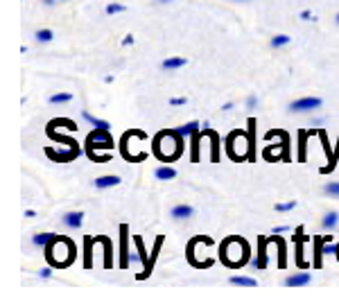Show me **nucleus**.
<instances>
[{"label": "nucleus", "mask_w": 339, "mask_h": 305, "mask_svg": "<svg viewBox=\"0 0 339 305\" xmlns=\"http://www.w3.org/2000/svg\"><path fill=\"white\" fill-rule=\"evenodd\" d=\"M122 179L115 177V174H104V177H98L95 179V188L98 190H106V188H113V186H120Z\"/></svg>", "instance_id": "0eeeda50"}, {"label": "nucleus", "mask_w": 339, "mask_h": 305, "mask_svg": "<svg viewBox=\"0 0 339 305\" xmlns=\"http://www.w3.org/2000/svg\"><path fill=\"white\" fill-rule=\"evenodd\" d=\"M52 240H57V233H50V231H41V233H34L32 235V242L36 246H41V249H46Z\"/></svg>", "instance_id": "6e6552de"}, {"label": "nucleus", "mask_w": 339, "mask_h": 305, "mask_svg": "<svg viewBox=\"0 0 339 305\" xmlns=\"http://www.w3.org/2000/svg\"><path fill=\"white\" fill-rule=\"evenodd\" d=\"M337 23H339V14H337Z\"/></svg>", "instance_id": "72a5a7b5"}, {"label": "nucleus", "mask_w": 339, "mask_h": 305, "mask_svg": "<svg viewBox=\"0 0 339 305\" xmlns=\"http://www.w3.org/2000/svg\"><path fill=\"white\" fill-rule=\"evenodd\" d=\"M38 276H41V278H50V276H52V269H50V267L41 269V271H38Z\"/></svg>", "instance_id": "cd10ccee"}, {"label": "nucleus", "mask_w": 339, "mask_h": 305, "mask_svg": "<svg viewBox=\"0 0 339 305\" xmlns=\"http://www.w3.org/2000/svg\"><path fill=\"white\" fill-rule=\"evenodd\" d=\"M89 147H113L109 129H93V134L89 136Z\"/></svg>", "instance_id": "7ed1b4c3"}, {"label": "nucleus", "mask_w": 339, "mask_h": 305, "mask_svg": "<svg viewBox=\"0 0 339 305\" xmlns=\"http://www.w3.org/2000/svg\"><path fill=\"white\" fill-rule=\"evenodd\" d=\"M192 206H188V203H179V206H174L172 210H169V215H172L174 222H183V220H190L192 217Z\"/></svg>", "instance_id": "423d86ee"}, {"label": "nucleus", "mask_w": 339, "mask_h": 305, "mask_svg": "<svg viewBox=\"0 0 339 305\" xmlns=\"http://www.w3.org/2000/svg\"><path fill=\"white\" fill-rule=\"evenodd\" d=\"M308 283H312V274H310V271L292 274L285 278V285H287V287H301V285H308Z\"/></svg>", "instance_id": "39448f33"}, {"label": "nucleus", "mask_w": 339, "mask_h": 305, "mask_svg": "<svg viewBox=\"0 0 339 305\" xmlns=\"http://www.w3.org/2000/svg\"><path fill=\"white\" fill-rule=\"evenodd\" d=\"M129 263H132V265L143 263V255H140V251H134V253H129Z\"/></svg>", "instance_id": "b1692460"}, {"label": "nucleus", "mask_w": 339, "mask_h": 305, "mask_svg": "<svg viewBox=\"0 0 339 305\" xmlns=\"http://www.w3.org/2000/svg\"><path fill=\"white\" fill-rule=\"evenodd\" d=\"M169 104H172V106H181V104H186V98H172V100H169Z\"/></svg>", "instance_id": "a878e982"}, {"label": "nucleus", "mask_w": 339, "mask_h": 305, "mask_svg": "<svg viewBox=\"0 0 339 305\" xmlns=\"http://www.w3.org/2000/svg\"><path fill=\"white\" fill-rule=\"evenodd\" d=\"M59 0H43V5H48V7H52V5H57Z\"/></svg>", "instance_id": "7c9ffc66"}, {"label": "nucleus", "mask_w": 339, "mask_h": 305, "mask_svg": "<svg viewBox=\"0 0 339 305\" xmlns=\"http://www.w3.org/2000/svg\"><path fill=\"white\" fill-rule=\"evenodd\" d=\"M61 222H64V226H68V229H79V226L84 224V212H81V210H70V212H64Z\"/></svg>", "instance_id": "20e7f679"}, {"label": "nucleus", "mask_w": 339, "mask_h": 305, "mask_svg": "<svg viewBox=\"0 0 339 305\" xmlns=\"http://www.w3.org/2000/svg\"><path fill=\"white\" fill-rule=\"evenodd\" d=\"M154 177H156L158 181H172V179L177 177V169H174V167H169V165H161V167H156Z\"/></svg>", "instance_id": "9d476101"}, {"label": "nucleus", "mask_w": 339, "mask_h": 305, "mask_svg": "<svg viewBox=\"0 0 339 305\" xmlns=\"http://www.w3.org/2000/svg\"><path fill=\"white\" fill-rule=\"evenodd\" d=\"M34 38H36L38 43H50L52 38H55V32L52 30H38L36 34H34Z\"/></svg>", "instance_id": "f3484780"}, {"label": "nucleus", "mask_w": 339, "mask_h": 305, "mask_svg": "<svg viewBox=\"0 0 339 305\" xmlns=\"http://www.w3.org/2000/svg\"><path fill=\"white\" fill-rule=\"evenodd\" d=\"M296 208V201H285V203H276V212H289Z\"/></svg>", "instance_id": "412c9836"}, {"label": "nucleus", "mask_w": 339, "mask_h": 305, "mask_svg": "<svg viewBox=\"0 0 339 305\" xmlns=\"http://www.w3.org/2000/svg\"><path fill=\"white\" fill-rule=\"evenodd\" d=\"M158 3H172V0H158Z\"/></svg>", "instance_id": "473e14b6"}, {"label": "nucleus", "mask_w": 339, "mask_h": 305, "mask_svg": "<svg viewBox=\"0 0 339 305\" xmlns=\"http://www.w3.org/2000/svg\"><path fill=\"white\" fill-rule=\"evenodd\" d=\"M323 190H326L330 197H339V181H330V183H326V186H323Z\"/></svg>", "instance_id": "aec40b11"}, {"label": "nucleus", "mask_w": 339, "mask_h": 305, "mask_svg": "<svg viewBox=\"0 0 339 305\" xmlns=\"http://www.w3.org/2000/svg\"><path fill=\"white\" fill-rule=\"evenodd\" d=\"M174 132L181 136V138H188V136H192V134L199 132V122H197V120H192V122H186V124H181V127H177Z\"/></svg>", "instance_id": "1a4fd4ad"}, {"label": "nucleus", "mask_w": 339, "mask_h": 305, "mask_svg": "<svg viewBox=\"0 0 339 305\" xmlns=\"http://www.w3.org/2000/svg\"><path fill=\"white\" fill-rule=\"evenodd\" d=\"M86 260H84V265L86 267H91V244H93V237H86Z\"/></svg>", "instance_id": "4be33fe9"}, {"label": "nucleus", "mask_w": 339, "mask_h": 305, "mask_svg": "<svg viewBox=\"0 0 339 305\" xmlns=\"http://www.w3.org/2000/svg\"><path fill=\"white\" fill-rule=\"evenodd\" d=\"M124 5H120V3H109L106 5V14H111V16H113V14H122L124 12Z\"/></svg>", "instance_id": "6ab92c4d"}, {"label": "nucleus", "mask_w": 339, "mask_h": 305, "mask_svg": "<svg viewBox=\"0 0 339 305\" xmlns=\"http://www.w3.org/2000/svg\"><path fill=\"white\" fill-rule=\"evenodd\" d=\"M66 102H72V93H55L50 98V104H66Z\"/></svg>", "instance_id": "a211bd4d"}, {"label": "nucleus", "mask_w": 339, "mask_h": 305, "mask_svg": "<svg viewBox=\"0 0 339 305\" xmlns=\"http://www.w3.org/2000/svg\"><path fill=\"white\" fill-rule=\"evenodd\" d=\"M305 138H308V132H301V149H299V161H305Z\"/></svg>", "instance_id": "5701e85b"}, {"label": "nucleus", "mask_w": 339, "mask_h": 305, "mask_svg": "<svg viewBox=\"0 0 339 305\" xmlns=\"http://www.w3.org/2000/svg\"><path fill=\"white\" fill-rule=\"evenodd\" d=\"M256 104H258V98H256V95H249V100H246V106H249V109H253Z\"/></svg>", "instance_id": "bb28decb"}, {"label": "nucleus", "mask_w": 339, "mask_h": 305, "mask_svg": "<svg viewBox=\"0 0 339 305\" xmlns=\"http://www.w3.org/2000/svg\"><path fill=\"white\" fill-rule=\"evenodd\" d=\"M203 132H197V134H192L190 138H192V152H190V161H199V143H201V138H203Z\"/></svg>", "instance_id": "ddd939ff"}, {"label": "nucleus", "mask_w": 339, "mask_h": 305, "mask_svg": "<svg viewBox=\"0 0 339 305\" xmlns=\"http://www.w3.org/2000/svg\"><path fill=\"white\" fill-rule=\"evenodd\" d=\"M161 66L165 68V70H177V68L186 66V59H183V57H169V59H165Z\"/></svg>", "instance_id": "2eb2a0df"}, {"label": "nucleus", "mask_w": 339, "mask_h": 305, "mask_svg": "<svg viewBox=\"0 0 339 305\" xmlns=\"http://www.w3.org/2000/svg\"><path fill=\"white\" fill-rule=\"evenodd\" d=\"M229 283L231 285H244V287H256V285H258V280L251 278V276H231Z\"/></svg>", "instance_id": "4468645a"}, {"label": "nucleus", "mask_w": 339, "mask_h": 305, "mask_svg": "<svg viewBox=\"0 0 339 305\" xmlns=\"http://www.w3.org/2000/svg\"><path fill=\"white\" fill-rule=\"evenodd\" d=\"M274 231H276V233H285V231H289V229H287V226H276Z\"/></svg>", "instance_id": "c756f323"}, {"label": "nucleus", "mask_w": 339, "mask_h": 305, "mask_svg": "<svg viewBox=\"0 0 339 305\" xmlns=\"http://www.w3.org/2000/svg\"><path fill=\"white\" fill-rule=\"evenodd\" d=\"M34 215H36V210H32V208H30V210H25V217H34Z\"/></svg>", "instance_id": "2f4dec72"}, {"label": "nucleus", "mask_w": 339, "mask_h": 305, "mask_svg": "<svg viewBox=\"0 0 339 305\" xmlns=\"http://www.w3.org/2000/svg\"><path fill=\"white\" fill-rule=\"evenodd\" d=\"M129 226L122 224L120 226V267L127 269L129 267Z\"/></svg>", "instance_id": "f03ea898"}, {"label": "nucleus", "mask_w": 339, "mask_h": 305, "mask_svg": "<svg viewBox=\"0 0 339 305\" xmlns=\"http://www.w3.org/2000/svg\"><path fill=\"white\" fill-rule=\"evenodd\" d=\"M321 104H323L321 98H301L289 104V113H312V111L321 109Z\"/></svg>", "instance_id": "f257e3e1"}, {"label": "nucleus", "mask_w": 339, "mask_h": 305, "mask_svg": "<svg viewBox=\"0 0 339 305\" xmlns=\"http://www.w3.org/2000/svg\"><path fill=\"white\" fill-rule=\"evenodd\" d=\"M132 43H134V36H132V34H127V36L122 38V46H132Z\"/></svg>", "instance_id": "c85d7f7f"}, {"label": "nucleus", "mask_w": 339, "mask_h": 305, "mask_svg": "<svg viewBox=\"0 0 339 305\" xmlns=\"http://www.w3.org/2000/svg\"><path fill=\"white\" fill-rule=\"evenodd\" d=\"M337 224H339V212L330 210V212H326V215H323V220H321V226H323V231H332Z\"/></svg>", "instance_id": "f8f14e48"}, {"label": "nucleus", "mask_w": 339, "mask_h": 305, "mask_svg": "<svg viewBox=\"0 0 339 305\" xmlns=\"http://www.w3.org/2000/svg\"><path fill=\"white\" fill-rule=\"evenodd\" d=\"M81 118H84L86 122H91V124H93V129H111V122H106V120L95 118V115H91L89 111H81Z\"/></svg>", "instance_id": "9b49d317"}, {"label": "nucleus", "mask_w": 339, "mask_h": 305, "mask_svg": "<svg viewBox=\"0 0 339 305\" xmlns=\"http://www.w3.org/2000/svg\"><path fill=\"white\" fill-rule=\"evenodd\" d=\"M289 43H292V38H289L287 34H276V36L271 38V48H276V50H278V48L289 46Z\"/></svg>", "instance_id": "dca6fc26"}, {"label": "nucleus", "mask_w": 339, "mask_h": 305, "mask_svg": "<svg viewBox=\"0 0 339 305\" xmlns=\"http://www.w3.org/2000/svg\"><path fill=\"white\" fill-rule=\"evenodd\" d=\"M301 21H314V14L310 9H305V12H301Z\"/></svg>", "instance_id": "393cba45"}]
</instances>
